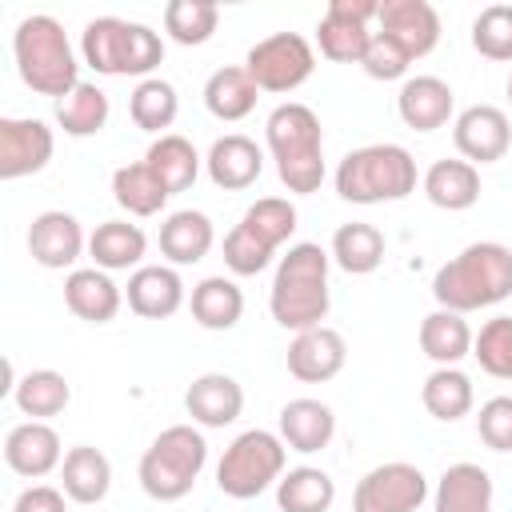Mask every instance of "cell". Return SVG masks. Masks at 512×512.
<instances>
[{
    "mask_svg": "<svg viewBox=\"0 0 512 512\" xmlns=\"http://www.w3.org/2000/svg\"><path fill=\"white\" fill-rule=\"evenodd\" d=\"M512 296V248L500 240H476L460 248L432 276V300L448 312H480Z\"/></svg>",
    "mask_w": 512,
    "mask_h": 512,
    "instance_id": "6da1fadb",
    "label": "cell"
},
{
    "mask_svg": "<svg viewBox=\"0 0 512 512\" xmlns=\"http://www.w3.org/2000/svg\"><path fill=\"white\" fill-rule=\"evenodd\" d=\"M328 264H332V256L320 244H312V240L288 244V252L276 264L272 288H268V312L280 328L308 332V328L324 324V316L332 308Z\"/></svg>",
    "mask_w": 512,
    "mask_h": 512,
    "instance_id": "7a4b0ae2",
    "label": "cell"
},
{
    "mask_svg": "<svg viewBox=\"0 0 512 512\" xmlns=\"http://www.w3.org/2000/svg\"><path fill=\"white\" fill-rule=\"evenodd\" d=\"M264 140L276 160V176L288 192L308 196L324 184V128L308 104H276L264 120Z\"/></svg>",
    "mask_w": 512,
    "mask_h": 512,
    "instance_id": "3957f363",
    "label": "cell"
},
{
    "mask_svg": "<svg viewBox=\"0 0 512 512\" xmlns=\"http://www.w3.org/2000/svg\"><path fill=\"white\" fill-rule=\"evenodd\" d=\"M12 56H16V72L20 80L36 92V96H68L80 84V64L76 52L68 44V32L56 16L48 12H32L16 24L12 32Z\"/></svg>",
    "mask_w": 512,
    "mask_h": 512,
    "instance_id": "277c9868",
    "label": "cell"
},
{
    "mask_svg": "<svg viewBox=\"0 0 512 512\" xmlns=\"http://www.w3.org/2000/svg\"><path fill=\"white\" fill-rule=\"evenodd\" d=\"M80 56L100 76H140L148 80L164 64V40L156 28L120 16H96L80 32Z\"/></svg>",
    "mask_w": 512,
    "mask_h": 512,
    "instance_id": "5b68a950",
    "label": "cell"
},
{
    "mask_svg": "<svg viewBox=\"0 0 512 512\" xmlns=\"http://www.w3.org/2000/svg\"><path fill=\"white\" fill-rule=\"evenodd\" d=\"M332 184L348 204H396L416 192V160L404 144H364L336 164Z\"/></svg>",
    "mask_w": 512,
    "mask_h": 512,
    "instance_id": "8992f818",
    "label": "cell"
},
{
    "mask_svg": "<svg viewBox=\"0 0 512 512\" xmlns=\"http://www.w3.org/2000/svg\"><path fill=\"white\" fill-rule=\"evenodd\" d=\"M204 464H208L204 432L196 424H172L144 448L136 476H140L144 496H152L160 504H176L196 488Z\"/></svg>",
    "mask_w": 512,
    "mask_h": 512,
    "instance_id": "52a82bcc",
    "label": "cell"
},
{
    "mask_svg": "<svg viewBox=\"0 0 512 512\" xmlns=\"http://www.w3.org/2000/svg\"><path fill=\"white\" fill-rule=\"evenodd\" d=\"M284 464H288V444L280 440V432L248 428L224 448L216 464V488L232 500H252L272 484H280Z\"/></svg>",
    "mask_w": 512,
    "mask_h": 512,
    "instance_id": "ba28073f",
    "label": "cell"
},
{
    "mask_svg": "<svg viewBox=\"0 0 512 512\" xmlns=\"http://www.w3.org/2000/svg\"><path fill=\"white\" fill-rule=\"evenodd\" d=\"M244 68L260 92H296L316 72V52L300 32H272L248 48Z\"/></svg>",
    "mask_w": 512,
    "mask_h": 512,
    "instance_id": "9c48e42d",
    "label": "cell"
},
{
    "mask_svg": "<svg viewBox=\"0 0 512 512\" xmlns=\"http://www.w3.org/2000/svg\"><path fill=\"white\" fill-rule=\"evenodd\" d=\"M428 476L408 460H388L356 480L352 512H416L428 500Z\"/></svg>",
    "mask_w": 512,
    "mask_h": 512,
    "instance_id": "30bf717a",
    "label": "cell"
},
{
    "mask_svg": "<svg viewBox=\"0 0 512 512\" xmlns=\"http://www.w3.org/2000/svg\"><path fill=\"white\" fill-rule=\"evenodd\" d=\"M380 0H328L320 24H316V44L320 56L332 64H360L368 52V20H376Z\"/></svg>",
    "mask_w": 512,
    "mask_h": 512,
    "instance_id": "8fae6325",
    "label": "cell"
},
{
    "mask_svg": "<svg viewBox=\"0 0 512 512\" xmlns=\"http://www.w3.org/2000/svg\"><path fill=\"white\" fill-rule=\"evenodd\" d=\"M452 144L468 164H496L512 148V120L496 104H468L452 120Z\"/></svg>",
    "mask_w": 512,
    "mask_h": 512,
    "instance_id": "7c38bea8",
    "label": "cell"
},
{
    "mask_svg": "<svg viewBox=\"0 0 512 512\" xmlns=\"http://www.w3.org/2000/svg\"><path fill=\"white\" fill-rule=\"evenodd\" d=\"M56 152V136L36 116H4L0 120V180H20L48 168Z\"/></svg>",
    "mask_w": 512,
    "mask_h": 512,
    "instance_id": "4fadbf2b",
    "label": "cell"
},
{
    "mask_svg": "<svg viewBox=\"0 0 512 512\" xmlns=\"http://www.w3.org/2000/svg\"><path fill=\"white\" fill-rule=\"evenodd\" d=\"M88 248V236L80 228V220L64 208H48L40 216H32L28 224V252L40 268H52V272H64L80 260V252Z\"/></svg>",
    "mask_w": 512,
    "mask_h": 512,
    "instance_id": "5bb4252c",
    "label": "cell"
},
{
    "mask_svg": "<svg viewBox=\"0 0 512 512\" xmlns=\"http://www.w3.org/2000/svg\"><path fill=\"white\" fill-rule=\"evenodd\" d=\"M380 32H388L412 60L428 56L440 44V12L428 0H380Z\"/></svg>",
    "mask_w": 512,
    "mask_h": 512,
    "instance_id": "9a60e30c",
    "label": "cell"
},
{
    "mask_svg": "<svg viewBox=\"0 0 512 512\" xmlns=\"http://www.w3.org/2000/svg\"><path fill=\"white\" fill-rule=\"evenodd\" d=\"M4 460L16 476L40 480L64 464V448L48 420H24L4 436Z\"/></svg>",
    "mask_w": 512,
    "mask_h": 512,
    "instance_id": "2e32d148",
    "label": "cell"
},
{
    "mask_svg": "<svg viewBox=\"0 0 512 512\" xmlns=\"http://www.w3.org/2000/svg\"><path fill=\"white\" fill-rule=\"evenodd\" d=\"M344 360H348V344L328 324L308 328V332H296L292 344H288V372L300 384H324V380L340 376Z\"/></svg>",
    "mask_w": 512,
    "mask_h": 512,
    "instance_id": "e0dca14e",
    "label": "cell"
},
{
    "mask_svg": "<svg viewBox=\"0 0 512 512\" xmlns=\"http://www.w3.org/2000/svg\"><path fill=\"white\" fill-rule=\"evenodd\" d=\"M184 412L196 428H228L244 412V388L228 372H204L184 392Z\"/></svg>",
    "mask_w": 512,
    "mask_h": 512,
    "instance_id": "ac0fdd59",
    "label": "cell"
},
{
    "mask_svg": "<svg viewBox=\"0 0 512 512\" xmlns=\"http://www.w3.org/2000/svg\"><path fill=\"white\" fill-rule=\"evenodd\" d=\"M204 168H208V180L224 192H244L260 180L264 172V152L252 136L244 132H228V136H216L208 156H204Z\"/></svg>",
    "mask_w": 512,
    "mask_h": 512,
    "instance_id": "d6986e66",
    "label": "cell"
},
{
    "mask_svg": "<svg viewBox=\"0 0 512 512\" xmlns=\"http://www.w3.org/2000/svg\"><path fill=\"white\" fill-rule=\"evenodd\" d=\"M396 112L412 132H436L456 112V92L440 76H408L396 92Z\"/></svg>",
    "mask_w": 512,
    "mask_h": 512,
    "instance_id": "ffe728a7",
    "label": "cell"
},
{
    "mask_svg": "<svg viewBox=\"0 0 512 512\" xmlns=\"http://www.w3.org/2000/svg\"><path fill=\"white\" fill-rule=\"evenodd\" d=\"M124 300L144 320H168L184 308V280L172 264H140L128 276Z\"/></svg>",
    "mask_w": 512,
    "mask_h": 512,
    "instance_id": "44dd1931",
    "label": "cell"
},
{
    "mask_svg": "<svg viewBox=\"0 0 512 512\" xmlns=\"http://www.w3.org/2000/svg\"><path fill=\"white\" fill-rule=\"evenodd\" d=\"M64 304L72 316H80L88 324H108V320H116L124 292L104 268L92 264V268H72L64 276Z\"/></svg>",
    "mask_w": 512,
    "mask_h": 512,
    "instance_id": "7402d4cb",
    "label": "cell"
},
{
    "mask_svg": "<svg viewBox=\"0 0 512 512\" xmlns=\"http://www.w3.org/2000/svg\"><path fill=\"white\" fill-rule=\"evenodd\" d=\"M336 436V412L316 400V396H296L280 408V440L288 444V452L312 456L320 448H328Z\"/></svg>",
    "mask_w": 512,
    "mask_h": 512,
    "instance_id": "603a6c76",
    "label": "cell"
},
{
    "mask_svg": "<svg viewBox=\"0 0 512 512\" xmlns=\"http://www.w3.org/2000/svg\"><path fill=\"white\" fill-rule=\"evenodd\" d=\"M492 476L488 468L460 460L448 464L432 488V512H492Z\"/></svg>",
    "mask_w": 512,
    "mask_h": 512,
    "instance_id": "cb8c5ba5",
    "label": "cell"
},
{
    "mask_svg": "<svg viewBox=\"0 0 512 512\" xmlns=\"http://www.w3.org/2000/svg\"><path fill=\"white\" fill-rule=\"evenodd\" d=\"M60 488L72 504H100L112 488V460L92 448V444H76L64 452V464H60Z\"/></svg>",
    "mask_w": 512,
    "mask_h": 512,
    "instance_id": "d4e9b609",
    "label": "cell"
},
{
    "mask_svg": "<svg viewBox=\"0 0 512 512\" xmlns=\"http://www.w3.org/2000/svg\"><path fill=\"white\" fill-rule=\"evenodd\" d=\"M216 244V228L204 212L196 208H180L172 212L164 224H160V252L172 268H184V264H200Z\"/></svg>",
    "mask_w": 512,
    "mask_h": 512,
    "instance_id": "484cf974",
    "label": "cell"
},
{
    "mask_svg": "<svg viewBox=\"0 0 512 512\" xmlns=\"http://www.w3.org/2000/svg\"><path fill=\"white\" fill-rule=\"evenodd\" d=\"M472 340H476V332L468 328V320L460 312L432 308L420 320V352L436 368H460V360L472 356Z\"/></svg>",
    "mask_w": 512,
    "mask_h": 512,
    "instance_id": "4316f807",
    "label": "cell"
},
{
    "mask_svg": "<svg viewBox=\"0 0 512 512\" xmlns=\"http://www.w3.org/2000/svg\"><path fill=\"white\" fill-rule=\"evenodd\" d=\"M144 252H148V236L140 224L128 220H104L88 236V256L104 272H128V268L136 272L144 264Z\"/></svg>",
    "mask_w": 512,
    "mask_h": 512,
    "instance_id": "83f0119b",
    "label": "cell"
},
{
    "mask_svg": "<svg viewBox=\"0 0 512 512\" xmlns=\"http://www.w3.org/2000/svg\"><path fill=\"white\" fill-rule=\"evenodd\" d=\"M256 100H260V88H256V80L248 76L244 64H224L204 80V108L224 124H236V120L252 116Z\"/></svg>",
    "mask_w": 512,
    "mask_h": 512,
    "instance_id": "f1b7e54d",
    "label": "cell"
},
{
    "mask_svg": "<svg viewBox=\"0 0 512 512\" xmlns=\"http://www.w3.org/2000/svg\"><path fill=\"white\" fill-rule=\"evenodd\" d=\"M420 184H424L428 204L444 212H468L480 200V168L468 160H436Z\"/></svg>",
    "mask_w": 512,
    "mask_h": 512,
    "instance_id": "f546056e",
    "label": "cell"
},
{
    "mask_svg": "<svg viewBox=\"0 0 512 512\" xmlns=\"http://www.w3.org/2000/svg\"><path fill=\"white\" fill-rule=\"evenodd\" d=\"M192 320L208 332H228L240 324L244 316V292L232 276H204L196 288H192Z\"/></svg>",
    "mask_w": 512,
    "mask_h": 512,
    "instance_id": "4dcf8cb0",
    "label": "cell"
},
{
    "mask_svg": "<svg viewBox=\"0 0 512 512\" xmlns=\"http://www.w3.org/2000/svg\"><path fill=\"white\" fill-rule=\"evenodd\" d=\"M144 164L160 176V184L176 196V192H188L192 184H196V176H200V152L192 148V140L188 136H176V132H164V136H156L152 144H148V152H144Z\"/></svg>",
    "mask_w": 512,
    "mask_h": 512,
    "instance_id": "1f68e13d",
    "label": "cell"
},
{
    "mask_svg": "<svg viewBox=\"0 0 512 512\" xmlns=\"http://www.w3.org/2000/svg\"><path fill=\"white\" fill-rule=\"evenodd\" d=\"M332 264L344 268L348 276H368L384 264V232L376 224H364V220H352V224H340L332 232V248H328Z\"/></svg>",
    "mask_w": 512,
    "mask_h": 512,
    "instance_id": "d6a6232c",
    "label": "cell"
},
{
    "mask_svg": "<svg viewBox=\"0 0 512 512\" xmlns=\"http://www.w3.org/2000/svg\"><path fill=\"white\" fill-rule=\"evenodd\" d=\"M108 116H112L108 92L100 84H88V80H80L68 96L56 100V124L64 128V136H76V140L104 132Z\"/></svg>",
    "mask_w": 512,
    "mask_h": 512,
    "instance_id": "836d02e7",
    "label": "cell"
},
{
    "mask_svg": "<svg viewBox=\"0 0 512 512\" xmlns=\"http://www.w3.org/2000/svg\"><path fill=\"white\" fill-rule=\"evenodd\" d=\"M168 188L160 184V176L144 164V160H132V164H120L112 172V200L128 212V216H156L164 204H168Z\"/></svg>",
    "mask_w": 512,
    "mask_h": 512,
    "instance_id": "e575fe53",
    "label": "cell"
},
{
    "mask_svg": "<svg viewBox=\"0 0 512 512\" xmlns=\"http://www.w3.org/2000/svg\"><path fill=\"white\" fill-rule=\"evenodd\" d=\"M420 400H424L428 416H436L444 424H456L472 412L476 388H472V376L460 372V368H432L424 388H420Z\"/></svg>",
    "mask_w": 512,
    "mask_h": 512,
    "instance_id": "d590c367",
    "label": "cell"
},
{
    "mask_svg": "<svg viewBox=\"0 0 512 512\" xmlns=\"http://www.w3.org/2000/svg\"><path fill=\"white\" fill-rule=\"evenodd\" d=\"M332 500H336V480L316 464L288 468L276 484L280 512H328Z\"/></svg>",
    "mask_w": 512,
    "mask_h": 512,
    "instance_id": "8d00e7d4",
    "label": "cell"
},
{
    "mask_svg": "<svg viewBox=\"0 0 512 512\" xmlns=\"http://www.w3.org/2000/svg\"><path fill=\"white\" fill-rule=\"evenodd\" d=\"M68 400H72V384H68L60 372H52V368H32V372L20 376L16 388H12V404H16L24 416H32V420H52V416H60V412L68 408Z\"/></svg>",
    "mask_w": 512,
    "mask_h": 512,
    "instance_id": "74e56055",
    "label": "cell"
},
{
    "mask_svg": "<svg viewBox=\"0 0 512 512\" xmlns=\"http://www.w3.org/2000/svg\"><path fill=\"white\" fill-rule=\"evenodd\" d=\"M176 112H180V96H176V88H172L168 80H160V76L140 80V84L132 88V96H128V116H132V124L144 128V132L164 136V128H172Z\"/></svg>",
    "mask_w": 512,
    "mask_h": 512,
    "instance_id": "f35d334b",
    "label": "cell"
},
{
    "mask_svg": "<svg viewBox=\"0 0 512 512\" xmlns=\"http://www.w3.org/2000/svg\"><path fill=\"white\" fill-rule=\"evenodd\" d=\"M240 224H244L256 240H264L272 252H280V244L292 240L300 216H296V204H292V200H284V196H260L256 204L244 208Z\"/></svg>",
    "mask_w": 512,
    "mask_h": 512,
    "instance_id": "ab89813d",
    "label": "cell"
},
{
    "mask_svg": "<svg viewBox=\"0 0 512 512\" xmlns=\"http://www.w3.org/2000/svg\"><path fill=\"white\" fill-rule=\"evenodd\" d=\"M216 24H220V8L212 0H172L164 8V32L184 48L208 44Z\"/></svg>",
    "mask_w": 512,
    "mask_h": 512,
    "instance_id": "60d3db41",
    "label": "cell"
},
{
    "mask_svg": "<svg viewBox=\"0 0 512 512\" xmlns=\"http://www.w3.org/2000/svg\"><path fill=\"white\" fill-rule=\"evenodd\" d=\"M472 356H476V364H480L488 376L512 384V316H492V320L476 332Z\"/></svg>",
    "mask_w": 512,
    "mask_h": 512,
    "instance_id": "b9f144b4",
    "label": "cell"
},
{
    "mask_svg": "<svg viewBox=\"0 0 512 512\" xmlns=\"http://www.w3.org/2000/svg\"><path fill=\"white\" fill-rule=\"evenodd\" d=\"M472 48L484 60H512V4H488L472 20Z\"/></svg>",
    "mask_w": 512,
    "mask_h": 512,
    "instance_id": "7bdbcfd3",
    "label": "cell"
},
{
    "mask_svg": "<svg viewBox=\"0 0 512 512\" xmlns=\"http://www.w3.org/2000/svg\"><path fill=\"white\" fill-rule=\"evenodd\" d=\"M272 248L264 244V240H256L244 224H236L228 236H224V264H228V272L232 276H256V272H264L268 264H272Z\"/></svg>",
    "mask_w": 512,
    "mask_h": 512,
    "instance_id": "ee69618b",
    "label": "cell"
},
{
    "mask_svg": "<svg viewBox=\"0 0 512 512\" xmlns=\"http://www.w3.org/2000/svg\"><path fill=\"white\" fill-rule=\"evenodd\" d=\"M360 68L372 76V80H408V68H412V56L388 36V32H372L368 40V52L360 60Z\"/></svg>",
    "mask_w": 512,
    "mask_h": 512,
    "instance_id": "f6af8a7d",
    "label": "cell"
},
{
    "mask_svg": "<svg viewBox=\"0 0 512 512\" xmlns=\"http://www.w3.org/2000/svg\"><path fill=\"white\" fill-rule=\"evenodd\" d=\"M476 432L492 452H512V396H492L480 404Z\"/></svg>",
    "mask_w": 512,
    "mask_h": 512,
    "instance_id": "bcb514c9",
    "label": "cell"
},
{
    "mask_svg": "<svg viewBox=\"0 0 512 512\" xmlns=\"http://www.w3.org/2000/svg\"><path fill=\"white\" fill-rule=\"evenodd\" d=\"M12 512H64V488L52 484H32L16 496Z\"/></svg>",
    "mask_w": 512,
    "mask_h": 512,
    "instance_id": "7dc6e473",
    "label": "cell"
},
{
    "mask_svg": "<svg viewBox=\"0 0 512 512\" xmlns=\"http://www.w3.org/2000/svg\"><path fill=\"white\" fill-rule=\"evenodd\" d=\"M508 108H512V72H508Z\"/></svg>",
    "mask_w": 512,
    "mask_h": 512,
    "instance_id": "c3c4849f",
    "label": "cell"
}]
</instances>
